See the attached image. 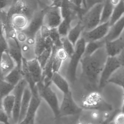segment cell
Instances as JSON below:
<instances>
[{
  "label": "cell",
  "instance_id": "obj_1",
  "mask_svg": "<svg viewBox=\"0 0 124 124\" xmlns=\"http://www.w3.org/2000/svg\"><path fill=\"white\" fill-rule=\"evenodd\" d=\"M108 56L105 46L91 56H83L81 60L83 75L94 86L98 87L100 77Z\"/></svg>",
  "mask_w": 124,
  "mask_h": 124
},
{
  "label": "cell",
  "instance_id": "obj_2",
  "mask_svg": "<svg viewBox=\"0 0 124 124\" xmlns=\"http://www.w3.org/2000/svg\"><path fill=\"white\" fill-rule=\"evenodd\" d=\"M38 4L35 0H17L9 8L7 12L8 18L17 14L25 16L30 22L37 11Z\"/></svg>",
  "mask_w": 124,
  "mask_h": 124
},
{
  "label": "cell",
  "instance_id": "obj_3",
  "mask_svg": "<svg viewBox=\"0 0 124 124\" xmlns=\"http://www.w3.org/2000/svg\"><path fill=\"white\" fill-rule=\"evenodd\" d=\"M86 44L84 39L81 37L75 46V52L70 58L66 73L67 78L71 83H73L76 79L78 65L84 54Z\"/></svg>",
  "mask_w": 124,
  "mask_h": 124
},
{
  "label": "cell",
  "instance_id": "obj_4",
  "mask_svg": "<svg viewBox=\"0 0 124 124\" xmlns=\"http://www.w3.org/2000/svg\"><path fill=\"white\" fill-rule=\"evenodd\" d=\"M104 3L93 5L82 15L80 21L84 27V31H89L100 24L101 15Z\"/></svg>",
  "mask_w": 124,
  "mask_h": 124
},
{
  "label": "cell",
  "instance_id": "obj_5",
  "mask_svg": "<svg viewBox=\"0 0 124 124\" xmlns=\"http://www.w3.org/2000/svg\"><path fill=\"white\" fill-rule=\"evenodd\" d=\"M50 85L41 81L36 84V87L40 97L43 98L51 109L55 118L59 117L60 106L57 96Z\"/></svg>",
  "mask_w": 124,
  "mask_h": 124
},
{
  "label": "cell",
  "instance_id": "obj_6",
  "mask_svg": "<svg viewBox=\"0 0 124 124\" xmlns=\"http://www.w3.org/2000/svg\"><path fill=\"white\" fill-rule=\"evenodd\" d=\"M83 108L75 102L71 92L64 94L61 105L60 106L59 117L79 115L82 112Z\"/></svg>",
  "mask_w": 124,
  "mask_h": 124
},
{
  "label": "cell",
  "instance_id": "obj_7",
  "mask_svg": "<svg viewBox=\"0 0 124 124\" xmlns=\"http://www.w3.org/2000/svg\"><path fill=\"white\" fill-rule=\"evenodd\" d=\"M46 11V7L37 11L29 22L27 26L21 31L25 33L27 38L35 39L37 33L43 25L44 17Z\"/></svg>",
  "mask_w": 124,
  "mask_h": 124
},
{
  "label": "cell",
  "instance_id": "obj_8",
  "mask_svg": "<svg viewBox=\"0 0 124 124\" xmlns=\"http://www.w3.org/2000/svg\"><path fill=\"white\" fill-rule=\"evenodd\" d=\"M121 66L117 57L108 56L100 77L98 88H103L113 74Z\"/></svg>",
  "mask_w": 124,
  "mask_h": 124
},
{
  "label": "cell",
  "instance_id": "obj_9",
  "mask_svg": "<svg viewBox=\"0 0 124 124\" xmlns=\"http://www.w3.org/2000/svg\"><path fill=\"white\" fill-rule=\"evenodd\" d=\"M110 28L109 21L100 24L94 29L89 31H83L82 38L86 43L97 41L104 39L108 33Z\"/></svg>",
  "mask_w": 124,
  "mask_h": 124
},
{
  "label": "cell",
  "instance_id": "obj_10",
  "mask_svg": "<svg viewBox=\"0 0 124 124\" xmlns=\"http://www.w3.org/2000/svg\"><path fill=\"white\" fill-rule=\"evenodd\" d=\"M60 8L56 7H46L43 25L50 29L58 28L62 21Z\"/></svg>",
  "mask_w": 124,
  "mask_h": 124
},
{
  "label": "cell",
  "instance_id": "obj_11",
  "mask_svg": "<svg viewBox=\"0 0 124 124\" xmlns=\"http://www.w3.org/2000/svg\"><path fill=\"white\" fill-rule=\"evenodd\" d=\"M28 85L27 82L25 79L23 78L15 86L14 89V94L15 96V102L12 116L14 124H17L19 123L20 106L23 92L25 88Z\"/></svg>",
  "mask_w": 124,
  "mask_h": 124
},
{
  "label": "cell",
  "instance_id": "obj_12",
  "mask_svg": "<svg viewBox=\"0 0 124 124\" xmlns=\"http://www.w3.org/2000/svg\"><path fill=\"white\" fill-rule=\"evenodd\" d=\"M0 23L1 31L5 35L7 39H13L18 40L17 31L13 26L12 19L7 16V12L5 10L0 9Z\"/></svg>",
  "mask_w": 124,
  "mask_h": 124
},
{
  "label": "cell",
  "instance_id": "obj_13",
  "mask_svg": "<svg viewBox=\"0 0 124 124\" xmlns=\"http://www.w3.org/2000/svg\"><path fill=\"white\" fill-rule=\"evenodd\" d=\"M7 40L8 45L9 54L15 62L17 66L20 69H22L23 57L19 41L13 39H8Z\"/></svg>",
  "mask_w": 124,
  "mask_h": 124
},
{
  "label": "cell",
  "instance_id": "obj_14",
  "mask_svg": "<svg viewBox=\"0 0 124 124\" xmlns=\"http://www.w3.org/2000/svg\"><path fill=\"white\" fill-rule=\"evenodd\" d=\"M105 48L108 56H116L124 49V39L121 36L114 40L106 41Z\"/></svg>",
  "mask_w": 124,
  "mask_h": 124
},
{
  "label": "cell",
  "instance_id": "obj_15",
  "mask_svg": "<svg viewBox=\"0 0 124 124\" xmlns=\"http://www.w3.org/2000/svg\"><path fill=\"white\" fill-rule=\"evenodd\" d=\"M16 63L8 52L1 54L0 61L1 78L3 79L16 67Z\"/></svg>",
  "mask_w": 124,
  "mask_h": 124
},
{
  "label": "cell",
  "instance_id": "obj_16",
  "mask_svg": "<svg viewBox=\"0 0 124 124\" xmlns=\"http://www.w3.org/2000/svg\"><path fill=\"white\" fill-rule=\"evenodd\" d=\"M124 30V15L110 27L108 33L103 39L106 42L116 40L121 37Z\"/></svg>",
  "mask_w": 124,
  "mask_h": 124
},
{
  "label": "cell",
  "instance_id": "obj_17",
  "mask_svg": "<svg viewBox=\"0 0 124 124\" xmlns=\"http://www.w3.org/2000/svg\"><path fill=\"white\" fill-rule=\"evenodd\" d=\"M32 94L29 86H27L24 90L22 99L20 106L19 124L26 117L30 106V103L32 97Z\"/></svg>",
  "mask_w": 124,
  "mask_h": 124
},
{
  "label": "cell",
  "instance_id": "obj_18",
  "mask_svg": "<svg viewBox=\"0 0 124 124\" xmlns=\"http://www.w3.org/2000/svg\"><path fill=\"white\" fill-rule=\"evenodd\" d=\"M27 63L35 83L36 84L41 81L43 77V69L37 58L27 61Z\"/></svg>",
  "mask_w": 124,
  "mask_h": 124
},
{
  "label": "cell",
  "instance_id": "obj_19",
  "mask_svg": "<svg viewBox=\"0 0 124 124\" xmlns=\"http://www.w3.org/2000/svg\"><path fill=\"white\" fill-rule=\"evenodd\" d=\"M57 49V47L54 46L51 56L43 69V77L41 81L43 82L45 84L50 85L52 82V77L54 73L52 70L53 61Z\"/></svg>",
  "mask_w": 124,
  "mask_h": 124
},
{
  "label": "cell",
  "instance_id": "obj_20",
  "mask_svg": "<svg viewBox=\"0 0 124 124\" xmlns=\"http://www.w3.org/2000/svg\"><path fill=\"white\" fill-rule=\"evenodd\" d=\"M49 6L50 7H56L60 8H64L71 9L78 14L80 19L86 11L83 8L78 7L69 0H54Z\"/></svg>",
  "mask_w": 124,
  "mask_h": 124
},
{
  "label": "cell",
  "instance_id": "obj_21",
  "mask_svg": "<svg viewBox=\"0 0 124 124\" xmlns=\"http://www.w3.org/2000/svg\"><path fill=\"white\" fill-rule=\"evenodd\" d=\"M27 61L26 59L23 57L22 70L23 78L25 79L28 84L32 93H38L36 87V84L34 82L28 69Z\"/></svg>",
  "mask_w": 124,
  "mask_h": 124
},
{
  "label": "cell",
  "instance_id": "obj_22",
  "mask_svg": "<svg viewBox=\"0 0 124 124\" xmlns=\"http://www.w3.org/2000/svg\"><path fill=\"white\" fill-rule=\"evenodd\" d=\"M46 48L44 51L37 58L41 68L44 69L52 53L54 44L50 37L46 39Z\"/></svg>",
  "mask_w": 124,
  "mask_h": 124
},
{
  "label": "cell",
  "instance_id": "obj_23",
  "mask_svg": "<svg viewBox=\"0 0 124 124\" xmlns=\"http://www.w3.org/2000/svg\"><path fill=\"white\" fill-rule=\"evenodd\" d=\"M51 81L59 88L63 94H67L70 92L69 84L67 80L63 77L59 72L53 73Z\"/></svg>",
  "mask_w": 124,
  "mask_h": 124
},
{
  "label": "cell",
  "instance_id": "obj_24",
  "mask_svg": "<svg viewBox=\"0 0 124 124\" xmlns=\"http://www.w3.org/2000/svg\"><path fill=\"white\" fill-rule=\"evenodd\" d=\"M84 31V27L81 21H79L76 25L71 28L68 34V38L73 44L74 47L77 41L80 39V36Z\"/></svg>",
  "mask_w": 124,
  "mask_h": 124
},
{
  "label": "cell",
  "instance_id": "obj_25",
  "mask_svg": "<svg viewBox=\"0 0 124 124\" xmlns=\"http://www.w3.org/2000/svg\"><path fill=\"white\" fill-rule=\"evenodd\" d=\"M23 78L22 69H20L16 66V67L7 74L3 79L9 84L16 86Z\"/></svg>",
  "mask_w": 124,
  "mask_h": 124
},
{
  "label": "cell",
  "instance_id": "obj_26",
  "mask_svg": "<svg viewBox=\"0 0 124 124\" xmlns=\"http://www.w3.org/2000/svg\"><path fill=\"white\" fill-rule=\"evenodd\" d=\"M15 96L14 94H9L0 101V106L9 118L12 116L15 106Z\"/></svg>",
  "mask_w": 124,
  "mask_h": 124
},
{
  "label": "cell",
  "instance_id": "obj_27",
  "mask_svg": "<svg viewBox=\"0 0 124 124\" xmlns=\"http://www.w3.org/2000/svg\"><path fill=\"white\" fill-rule=\"evenodd\" d=\"M108 83H111L121 87L124 94V66H121L113 74Z\"/></svg>",
  "mask_w": 124,
  "mask_h": 124
},
{
  "label": "cell",
  "instance_id": "obj_28",
  "mask_svg": "<svg viewBox=\"0 0 124 124\" xmlns=\"http://www.w3.org/2000/svg\"><path fill=\"white\" fill-rule=\"evenodd\" d=\"M106 41L104 39L97 41L86 43L85 52L83 56H88L94 54L101 48L105 47Z\"/></svg>",
  "mask_w": 124,
  "mask_h": 124
},
{
  "label": "cell",
  "instance_id": "obj_29",
  "mask_svg": "<svg viewBox=\"0 0 124 124\" xmlns=\"http://www.w3.org/2000/svg\"><path fill=\"white\" fill-rule=\"evenodd\" d=\"M124 15V1L121 0L114 7L109 22L110 27L120 20Z\"/></svg>",
  "mask_w": 124,
  "mask_h": 124
},
{
  "label": "cell",
  "instance_id": "obj_30",
  "mask_svg": "<svg viewBox=\"0 0 124 124\" xmlns=\"http://www.w3.org/2000/svg\"><path fill=\"white\" fill-rule=\"evenodd\" d=\"M12 24L14 27L17 30L22 31L27 27L29 23L28 18L22 14L14 15L12 19Z\"/></svg>",
  "mask_w": 124,
  "mask_h": 124
},
{
  "label": "cell",
  "instance_id": "obj_31",
  "mask_svg": "<svg viewBox=\"0 0 124 124\" xmlns=\"http://www.w3.org/2000/svg\"><path fill=\"white\" fill-rule=\"evenodd\" d=\"M114 7L115 6L112 3L111 0H105L102 11L100 24L109 21Z\"/></svg>",
  "mask_w": 124,
  "mask_h": 124
},
{
  "label": "cell",
  "instance_id": "obj_32",
  "mask_svg": "<svg viewBox=\"0 0 124 124\" xmlns=\"http://www.w3.org/2000/svg\"><path fill=\"white\" fill-rule=\"evenodd\" d=\"M32 95L30 106L26 116L35 117L36 113L41 103L39 93H32Z\"/></svg>",
  "mask_w": 124,
  "mask_h": 124
},
{
  "label": "cell",
  "instance_id": "obj_33",
  "mask_svg": "<svg viewBox=\"0 0 124 124\" xmlns=\"http://www.w3.org/2000/svg\"><path fill=\"white\" fill-rule=\"evenodd\" d=\"M46 39L41 36L40 30L37 33L35 38V53L36 58L46 49Z\"/></svg>",
  "mask_w": 124,
  "mask_h": 124
},
{
  "label": "cell",
  "instance_id": "obj_34",
  "mask_svg": "<svg viewBox=\"0 0 124 124\" xmlns=\"http://www.w3.org/2000/svg\"><path fill=\"white\" fill-rule=\"evenodd\" d=\"M74 19V17H69L63 19L62 21L58 28L61 38L67 36L71 29V25Z\"/></svg>",
  "mask_w": 124,
  "mask_h": 124
},
{
  "label": "cell",
  "instance_id": "obj_35",
  "mask_svg": "<svg viewBox=\"0 0 124 124\" xmlns=\"http://www.w3.org/2000/svg\"><path fill=\"white\" fill-rule=\"evenodd\" d=\"M15 86L9 84L3 79H1L0 82V101L6 96L9 94L10 93L14 91Z\"/></svg>",
  "mask_w": 124,
  "mask_h": 124
},
{
  "label": "cell",
  "instance_id": "obj_36",
  "mask_svg": "<svg viewBox=\"0 0 124 124\" xmlns=\"http://www.w3.org/2000/svg\"><path fill=\"white\" fill-rule=\"evenodd\" d=\"M50 38L55 46L58 48L63 47L61 37L58 31V28L50 29Z\"/></svg>",
  "mask_w": 124,
  "mask_h": 124
},
{
  "label": "cell",
  "instance_id": "obj_37",
  "mask_svg": "<svg viewBox=\"0 0 124 124\" xmlns=\"http://www.w3.org/2000/svg\"><path fill=\"white\" fill-rule=\"evenodd\" d=\"M63 47L65 50L70 58L72 57L75 52V47L68 38L67 37L61 38Z\"/></svg>",
  "mask_w": 124,
  "mask_h": 124
},
{
  "label": "cell",
  "instance_id": "obj_38",
  "mask_svg": "<svg viewBox=\"0 0 124 124\" xmlns=\"http://www.w3.org/2000/svg\"><path fill=\"white\" fill-rule=\"evenodd\" d=\"M0 46L1 53L4 52H8V45L7 39L5 37V35L3 32L1 31L0 35Z\"/></svg>",
  "mask_w": 124,
  "mask_h": 124
},
{
  "label": "cell",
  "instance_id": "obj_39",
  "mask_svg": "<svg viewBox=\"0 0 124 124\" xmlns=\"http://www.w3.org/2000/svg\"><path fill=\"white\" fill-rule=\"evenodd\" d=\"M56 56L63 62L66 60L68 57L67 54L63 47L57 49L56 52Z\"/></svg>",
  "mask_w": 124,
  "mask_h": 124
},
{
  "label": "cell",
  "instance_id": "obj_40",
  "mask_svg": "<svg viewBox=\"0 0 124 124\" xmlns=\"http://www.w3.org/2000/svg\"><path fill=\"white\" fill-rule=\"evenodd\" d=\"M60 11L63 19L69 17H74L75 14H77L71 9L64 8H60Z\"/></svg>",
  "mask_w": 124,
  "mask_h": 124
},
{
  "label": "cell",
  "instance_id": "obj_41",
  "mask_svg": "<svg viewBox=\"0 0 124 124\" xmlns=\"http://www.w3.org/2000/svg\"><path fill=\"white\" fill-rule=\"evenodd\" d=\"M9 117L1 106L0 108V122L3 124H10Z\"/></svg>",
  "mask_w": 124,
  "mask_h": 124
},
{
  "label": "cell",
  "instance_id": "obj_42",
  "mask_svg": "<svg viewBox=\"0 0 124 124\" xmlns=\"http://www.w3.org/2000/svg\"><path fill=\"white\" fill-rule=\"evenodd\" d=\"M63 62L62 61L59 59L56 56V54H55V56L54 58V61H53V66H52L53 73L59 72V70L61 68Z\"/></svg>",
  "mask_w": 124,
  "mask_h": 124
},
{
  "label": "cell",
  "instance_id": "obj_43",
  "mask_svg": "<svg viewBox=\"0 0 124 124\" xmlns=\"http://www.w3.org/2000/svg\"><path fill=\"white\" fill-rule=\"evenodd\" d=\"M17 0H0V9L4 10L6 8H9Z\"/></svg>",
  "mask_w": 124,
  "mask_h": 124
},
{
  "label": "cell",
  "instance_id": "obj_44",
  "mask_svg": "<svg viewBox=\"0 0 124 124\" xmlns=\"http://www.w3.org/2000/svg\"><path fill=\"white\" fill-rule=\"evenodd\" d=\"M113 121L115 124H124V113L120 111L114 117Z\"/></svg>",
  "mask_w": 124,
  "mask_h": 124
},
{
  "label": "cell",
  "instance_id": "obj_45",
  "mask_svg": "<svg viewBox=\"0 0 124 124\" xmlns=\"http://www.w3.org/2000/svg\"><path fill=\"white\" fill-rule=\"evenodd\" d=\"M41 36L45 39L47 38L50 36V29L47 26L43 25L40 30Z\"/></svg>",
  "mask_w": 124,
  "mask_h": 124
},
{
  "label": "cell",
  "instance_id": "obj_46",
  "mask_svg": "<svg viewBox=\"0 0 124 124\" xmlns=\"http://www.w3.org/2000/svg\"><path fill=\"white\" fill-rule=\"evenodd\" d=\"M102 0H86V11L89 9L90 7L98 3H103Z\"/></svg>",
  "mask_w": 124,
  "mask_h": 124
},
{
  "label": "cell",
  "instance_id": "obj_47",
  "mask_svg": "<svg viewBox=\"0 0 124 124\" xmlns=\"http://www.w3.org/2000/svg\"><path fill=\"white\" fill-rule=\"evenodd\" d=\"M34 118L31 116H26L21 122L17 124H30L33 122Z\"/></svg>",
  "mask_w": 124,
  "mask_h": 124
},
{
  "label": "cell",
  "instance_id": "obj_48",
  "mask_svg": "<svg viewBox=\"0 0 124 124\" xmlns=\"http://www.w3.org/2000/svg\"><path fill=\"white\" fill-rule=\"evenodd\" d=\"M121 66H124V49L120 54L116 56Z\"/></svg>",
  "mask_w": 124,
  "mask_h": 124
},
{
  "label": "cell",
  "instance_id": "obj_49",
  "mask_svg": "<svg viewBox=\"0 0 124 124\" xmlns=\"http://www.w3.org/2000/svg\"><path fill=\"white\" fill-rule=\"evenodd\" d=\"M69 0L78 7L81 8H83V0Z\"/></svg>",
  "mask_w": 124,
  "mask_h": 124
},
{
  "label": "cell",
  "instance_id": "obj_50",
  "mask_svg": "<svg viewBox=\"0 0 124 124\" xmlns=\"http://www.w3.org/2000/svg\"><path fill=\"white\" fill-rule=\"evenodd\" d=\"M27 38L26 35L21 31H20V32L17 35V39L18 40L22 42L25 41L26 40Z\"/></svg>",
  "mask_w": 124,
  "mask_h": 124
},
{
  "label": "cell",
  "instance_id": "obj_51",
  "mask_svg": "<svg viewBox=\"0 0 124 124\" xmlns=\"http://www.w3.org/2000/svg\"><path fill=\"white\" fill-rule=\"evenodd\" d=\"M121 111L124 113V98H123V102H122V105Z\"/></svg>",
  "mask_w": 124,
  "mask_h": 124
},
{
  "label": "cell",
  "instance_id": "obj_52",
  "mask_svg": "<svg viewBox=\"0 0 124 124\" xmlns=\"http://www.w3.org/2000/svg\"><path fill=\"white\" fill-rule=\"evenodd\" d=\"M83 7L84 9H86V11L87 6L86 3V0H83Z\"/></svg>",
  "mask_w": 124,
  "mask_h": 124
},
{
  "label": "cell",
  "instance_id": "obj_53",
  "mask_svg": "<svg viewBox=\"0 0 124 124\" xmlns=\"http://www.w3.org/2000/svg\"><path fill=\"white\" fill-rule=\"evenodd\" d=\"M107 124H114V122L113 121H113L110 122H109V123H108Z\"/></svg>",
  "mask_w": 124,
  "mask_h": 124
},
{
  "label": "cell",
  "instance_id": "obj_54",
  "mask_svg": "<svg viewBox=\"0 0 124 124\" xmlns=\"http://www.w3.org/2000/svg\"><path fill=\"white\" fill-rule=\"evenodd\" d=\"M51 0L52 1H53L54 0Z\"/></svg>",
  "mask_w": 124,
  "mask_h": 124
},
{
  "label": "cell",
  "instance_id": "obj_55",
  "mask_svg": "<svg viewBox=\"0 0 124 124\" xmlns=\"http://www.w3.org/2000/svg\"></svg>",
  "mask_w": 124,
  "mask_h": 124
}]
</instances>
